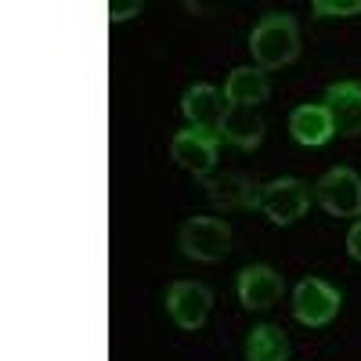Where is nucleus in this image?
I'll return each mask as SVG.
<instances>
[{
  "label": "nucleus",
  "mask_w": 361,
  "mask_h": 361,
  "mask_svg": "<svg viewBox=\"0 0 361 361\" xmlns=\"http://www.w3.org/2000/svg\"><path fill=\"white\" fill-rule=\"evenodd\" d=\"M180 112H185L188 127L206 130V134H221L224 116H228V98L214 83H192L180 98Z\"/></svg>",
  "instance_id": "obj_8"
},
{
  "label": "nucleus",
  "mask_w": 361,
  "mask_h": 361,
  "mask_svg": "<svg viewBox=\"0 0 361 361\" xmlns=\"http://www.w3.org/2000/svg\"><path fill=\"white\" fill-rule=\"evenodd\" d=\"M289 134L304 148H322L336 137V127L325 105H296L289 112Z\"/></svg>",
  "instance_id": "obj_12"
},
{
  "label": "nucleus",
  "mask_w": 361,
  "mask_h": 361,
  "mask_svg": "<svg viewBox=\"0 0 361 361\" xmlns=\"http://www.w3.org/2000/svg\"><path fill=\"white\" fill-rule=\"evenodd\" d=\"M206 195L224 214H231V209H260V185L238 170L206 177Z\"/></svg>",
  "instance_id": "obj_10"
},
{
  "label": "nucleus",
  "mask_w": 361,
  "mask_h": 361,
  "mask_svg": "<svg viewBox=\"0 0 361 361\" xmlns=\"http://www.w3.org/2000/svg\"><path fill=\"white\" fill-rule=\"evenodd\" d=\"M264 116L257 109H243V105H228V116H224V127H221V137L235 148H243V152H253L260 148L264 141Z\"/></svg>",
  "instance_id": "obj_14"
},
{
  "label": "nucleus",
  "mask_w": 361,
  "mask_h": 361,
  "mask_svg": "<svg viewBox=\"0 0 361 361\" xmlns=\"http://www.w3.org/2000/svg\"><path fill=\"white\" fill-rule=\"evenodd\" d=\"M314 199V188L300 177H275L260 185V214L271 224H296L300 217L307 214V206Z\"/></svg>",
  "instance_id": "obj_3"
},
{
  "label": "nucleus",
  "mask_w": 361,
  "mask_h": 361,
  "mask_svg": "<svg viewBox=\"0 0 361 361\" xmlns=\"http://www.w3.org/2000/svg\"><path fill=\"white\" fill-rule=\"evenodd\" d=\"M343 307V293L336 286H329L322 279H304L293 289V314L300 325L307 329H322L329 325Z\"/></svg>",
  "instance_id": "obj_5"
},
{
  "label": "nucleus",
  "mask_w": 361,
  "mask_h": 361,
  "mask_svg": "<svg viewBox=\"0 0 361 361\" xmlns=\"http://www.w3.org/2000/svg\"><path fill=\"white\" fill-rule=\"evenodd\" d=\"M224 98L228 105H243V109H257L271 98V80L264 69L257 66H238L228 73L224 80Z\"/></svg>",
  "instance_id": "obj_13"
},
{
  "label": "nucleus",
  "mask_w": 361,
  "mask_h": 361,
  "mask_svg": "<svg viewBox=\"0 0 361 361\" xmlns=\"http://www.w3.org/2000/svg\"><path fill=\"white\" fill-rule=\"evenodd\" d=\"M250 54H253L257 69H264V73L293 66L300 58V25H296V18L286 15V11L264 15L250 33Z\"/></svg>",
  "instance_id": "obj_1"
},
{
  "label": "nucleus",
  "mask_w": 361,
  "mask_h": 361,
  "mask_svg": "<svg viewBox=\"0 0 361 361\" xmlns=\"http://www.w3.org/2000/svg\"><path fill=\"white\" fill-rule=\"evenodd\" d=\"M217 145H221V134H206V130H177L173 141H170V156L180 170H188L192 177H209L217 166Z\"/></svg>",
  "instance_id": "obj_7"
},
{
  "label": "nucleus",
  "mask_w": 361,
  "mask_h": 361,
  "mask_svg": "<svg viewBox=\"0 0 361 361\" xmlns=\"http://www.w3.org/2000/svg\"><path fill=\"white\" fill-rule=\"evenodd\" d=\"M314 202L329 217H361V173L350 166H333L318 177Z\"/></svg>",
  "instance_id": "obj_4"
},
{
  "label": "nucleus",
  "mask_w": 361,
  "mask_h": 361,
  "mask_svg": "<svg viewBox=\"0 0 361 361\" xmlns=\"http://www.w3.org/2000/svg\"><path fill=\"white\" fill-rule=\"evenodd\" d=\"M286 293V279L267 264H250L238 271V300L246 311H267L275 307Z\"/></svg>",
  "instance_id": "obj_9"
},
{
  "label": "nucleus",
  "mask_w": 361,
  "mask_h": 361,
  "mask_svg": "<svg viewBox=\"0 0 361 361\" xmlns=\"http://www.w3.org/2000/svg\"><path fill=\"white\" fill-rule=\"evenodd\" d=\"M246 361H289V336L282 325H257L246 336Z\"/></svg>",
  "instance_id": "obj_15"
},
{
  "label": "nucleus",
  "mask_w": 361,
  "mask_h": 361,
  "mask_svg": "<svg viewBox=\"0 0 361 361\" xmlns=\"http://www.w3.org/2000/svg\"><path fill=\"white\" fill-rule=\"evenodd\" d=\"M347 253H350V260H357L361 264V217L350 224V231H347Z\"/></svg>",
  "instance_id": "obj_17"
},
{
  "label": "nucleus",
  "mask_w": 361,
  "mask_h": 361,
  "mask_svg": "<svg viewBox=\"0 0 361 361\" xmlns=\"http://www.w3.org/2000/svg\"><path fill=\"white\" fill-rule=\"evenodd\" d=\"M322 105L329 109V116H333L336 134H343V137H357L361 134V83L357 80L329 83Z\"/></svg>",
  "instance_id": "obj_11"
},
{
  "label": "nucleus",
  "mask_w": 361,
  "mask_h": 361,
  "mask_svg": "<svg viewBox=\"0 0 361 361\" xmlns=\"http://www.w3.org/2000/svg\"><path fill=\"white\" fill-rule=\"evenodd\" d=\"M214 307V289L206 282H170L166 286V314L173 318L177 329L185 333H199Z\"/></svg>",
  "instance_id": "obj_6"
},
{
  "label": "nucleus",
  "mask_w": 361,
  "mask_h": 361,
  "mask_svg": "<svg viewBox=\"0 0 361 361\" xmlns=\"http://www.w3.org/2000/svg\"><path fill=\"white\" fill-rule=\"evenodd\" d=\"M311 11L318 18H350L361 15V0H314Z\"/></svg>",
  "instance_id": "obj_16"
},
{
  "label": "nucleus",
  "mask_w": 361,
  "mask_h": 361,
  "mask_svg": "<svg viewBox=\"0 0 361 361\" xmlns=\"http://www.w3.org/2000/svg\"><path fill=\"white\" fill-rule=\"evenodd\" d=\"M180 253L195 264H217L231 253V224L221 217H188L180 224Z\"/></svg>",
  "instance_id": "obj_2"
},
{
  "label": "nucleus",
  "mask_w": 361,
  "mask_h": 361,
  "mask_svg": "<svg viewBox=\"0 0 361 361\" xmlns=\"http://www.w3.org/2000/svg\"><path fill=\"white\" fill-rule=\"evenodd\" d=\"M130 15H141V4L130 0V4H109V22H123Z\"/></svg>",
  "instance_id": "obj_18"
}]
</instances>
